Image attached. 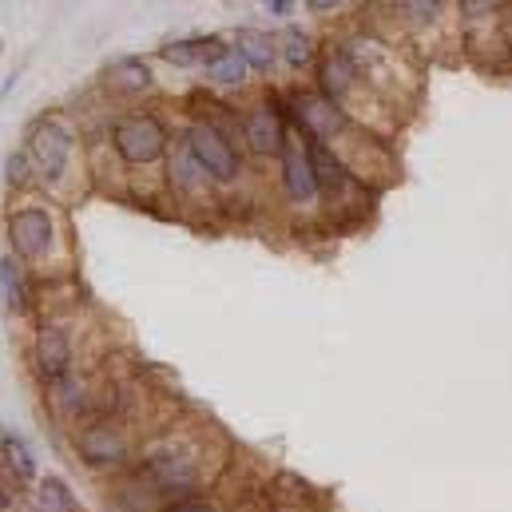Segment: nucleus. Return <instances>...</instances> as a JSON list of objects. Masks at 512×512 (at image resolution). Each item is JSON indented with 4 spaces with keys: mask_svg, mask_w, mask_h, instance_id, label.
Instances as JSON below:
<instances>
[{
    "mask_svg": "<svg viewBox=\"0 0 512 512\" xmlns=\"http://www.w3.org/2000/svg\"><path fill=\"white\" fill-rule=\"evenodd\" d=\"M227 457L231 449L223 437H203L191 425H171L139 445L135 465L155 481V489L167 501H175V497L211 493V485L227 469Z\"/></svg>",
    "mask_w": 512,
    "mask_h": 512,
    "instance_id": "1",
    "label": "nucleus"
},
{
    "mask_svg": "<svg viewBox=\"0 0 512 512\" xmlns=\"http://www.w3.org/2000/svg\"><path fill=\"white\" fill-rule=\"evenodd\" d=\"M68 445H72V457L80 461V469H88L92 477H104V481L135 465V453H139L128 421L100 417V413L80 421L68 433Z\"/></svg>",
    "mask_w": 512,
    "mask_h": 512,
    "instance_id": "2",
    "label": "nucleus"
},
{
    "mask_svg": "<svg viewBox=\"0 0 512 512\" xmlns=\"http://www.w3.org/2000/svg\"><path fill=\"white\" fill-rule=\"evenodd\" d=\"M290 120L294 128L302 131L306 143H334L342 139L350 120H346V108H338L330 96H322L318 88H298L290 92Z\"/></svg>",
    "mask_w": 512,
    "mask_h": 512,
    "instance_id": "3",
    "label": "nucleus"
},
{
    "mask_svg": "<svg viewBox=\"0 0 512 512\" xmlns=\"http://www.w3.org/2000/svg\"><path fill=\"white\" fill-rule=\"evenodd\" d=\"M28 370L40 385L56 382V378L76 370V342H72V330L64 322H40L32 330V338H28Z\"/></svg>",
    "mask_w": 512,
    "mask_h": 512,
    "instance_id": "4",
    "label": "nucleus"
},
{
    "mask_svg": "<svg viewBox=\"0 0 512 512\" xmlns=\"http://www.w3.org/2000/svg\"><path fill=\"white\" fill-rule=\"evenodd\" d=\"M40 397H44V413H48V421L56 425V429H76L80 421H88L92 413H96V389L92 382L80 374V370H72V374H64V378H56V382H44L40 385Z\"/></svg>",
    "mask_w": 512,
    "mask_h": 512,
    "instance_id": "5",
    "label": "nucleus"
},
{
    "mask_svg": "<svg viewBox=\"0 0 512 512\" xmlns=\"http://www.w3.org/2000/svg\"><path fill=\"white\" fill-rule=\"evenodd\" d=\"M187 151L195 155V163L211 175V183L227 187V183H239L243 175V155L239 147L231 143V135L215 124H191L187 128Z\"/></svg>",
    "mask_w": 512,
    "mask_h": 512,
    "instance_id": "6",
    "label": "nucleus"
},
{
    "mask_svg": "<svg viewBox=\"0 0 512 512\" xmlns=\"http://www.w3.org/2000/svg\"><path fill=\"white\" fill-rule=\"evenodd\" d=\"M8 247H12V255L20 258V262H28V266L48 262L52 251H56V219H52V211H44L36 203L16 207L8 215Z\"/></svg>",
    "mask_w": 512,
    "mask_h": 512,
    "instance_id": "7",
    "label": "nucleus"
},
{
    "mask_svg": "<svg viewBox=\"0 0 512 512\" xmlns=\"http://www.w3.org/2000/svg\"><path fill=\"white\" fill-rule=\"evenodd\" d=\"M112 139H116V151H120V159L128 167H147V163L163 159V151H167V128L151 112L124 116L112 131Z\"/></svg>",
    "mask_w": 512,
    "mask_h": 512,
    "instance_id": "8",
    "label": "nucleus"
},
{
    "mask_svg": "<svg viewBox=\"0 0 512 512\" xmlns=\"http://www.w3.org/2000/svg\"><path fill=\"white\" fill-rule=\"evenodd\" d=\"M278 187H282V199L290 207H314L322 199V187H318V175H314V159H310V147L302 139H290L286 151L278 155Z\"/></svg>",
    "mask_w": 512,
    "mask_h": 512,
    "instance_id": "9",
    "label": "nucleus"
},
{
    "mask_svg": "<svg viewBox=\"0 0 512 512\" xmlns=\"http://www.w3.org/2000/svg\"><path fill=\"white\" fill-rule=\"evenodd\" d=\"M28 163H32V175L48 187H56L68 171V155H72V135L60 128V124H40L28 139Z\"/></svg>",
    "mask_w": 512,
    "mask_h": 512,
    "instance_id": "10",
    "label": "nucleus"
},
{
    "mask_svg": "<svg viewBox=\"0 0 512 512\" xmlns=\"http://www.w3.org/2000/svg\"><path fill=\"white\" fill-rule=\"evenodd\" d=\"M104 493H108V509L112 512H159L167 505V497L155 489V481L139 465H128L124 473L108 477Z\"/></svg>",
    "mask_w": 512,
    "mask_h": 512,
    "instance_id": "11",
    "label": "nucleus"
},
{
    "mask_svg": "<svg viewBox=\"0 0 512 512\" xmlns=\"http://www.w3.org/2000/svg\"><path fill=\"white\" fill-rule=\"evenodd\" d=\"M243 139H247V147L255 151L258 159H278L286 151V143H290V131H286L282 112L270 100H262L243 116Z\"/></svg>",
    "mask_w": 512,
    "mask_h": 512,
    "instance_id": "12",
    "label": "nucleus"
},
{
    "mask_svg": "<svg viewBox=\"0 0 512 512\" xmlns=\"http://www.w3.org/2000/svg\"><path fill=\"white\" fill-rule=\"evenodd\" d=\"M318 92L322 96H330L338 108L346 104V100H354V92L358 88H366V80H362V72H358V64L350 60V52L338 44V48H330L322 60H318Z\"/></svg>",
    "mask_w": 512,
    "mask_h": 512,
    "instance_id": "13",
    "label": "nucleus"
},
{
    "mask_svg": "<svg viewBox=\"0 0 512 512\" xmlns=\"http://www.w3.org/2000/svg\"><path fill=\"white\" fill-rule=\"evenodd\" d=\"M385 4H389V16L409 36H433L457 12V0H385Z\"/></svg>",
    "mask_w": 512,
    "mask_h": 512,
    "instance_id": "14",
    "label": "nucleus"
},
{
    "mask_svg": "<svg viewBox=\"0 0 512 512\" xmlns=\"http://www.w3.org/2000/svg\"><path fill=\"white\" fill-rule=\"evenodd\" d=\"M227 48V40H219V36H187V40H171V44H163L159 48V56L167 60V64H175V68H211V60L219 56Z\"/></svg>",
    "mask_w": 512,
    "mask_h": 512,
    "instance_id": "15",
    "label": "nucleus"
},
{
    "mask_svg": "<svg viewBox=\"0 0 512 512\" xmlns=\"http://www.w3.org/2000/svg\"><path fill=\"white\" fill-rule=\"evenodd\" d=\"M0 302L12 318H24L32 314V286H28V274H24V262L16 255L0 258Z\"/></svg>",
    "mask_w": 512,
    "mask_h": 512,
    "instance_id": "16",
    "label": "nucleus"
},
{
    "mask_svg": "<svg viewBox=\"0 0 512 512\" xmlns=\"http://www.w3.org/2000/svg\"><path fill=\"white\" fill-rule=\"evenodd\" d=\"M235 52L251 64V72H274V64L282 60L278 36H270V32H262V28H243V32L235 36Z\"/></svg>",
    "mask_w": 512,
    "mask_h": 512,
    "instance_id": "17",
    "label": "nucleus"
},
{
    "mask_svg": "<svg viewBox=\"0 0 512 512\" xmlns=\"http://www.w3.org/2000/svg\"><path fill=\"white\" fill-rule=\"evenodd\" d=\"M0 461H4L12 473H20L32 489H36V481L44 477V473H40V457H36V449H32L16 429H0Z\"/></svg>",
    "mask_w": 512,
    "mask_h": 512,
    "instance_id": "18",
    "label": "nucleus"
},
{
    "mask_svg": "<svg viewBox=\"0 0 512 512\" xmlns=\"http://www.w3.org/2000/svg\"><path fill=\"white\" fill-rule=\"evenodd\" d=\"M278 52H282V60H286L290 72H310V68L318 64V44H314V36H310L306 28H298V24H290V28L278 36Z\"/></svg>",
    "mask_w": 512,
    "mask_h": 512,
    "instance_id": "19",
    "label": "nucleus"
},
{
    "mask_svg": "<svg viewBox=\"0 0 512 512\" xmlns=\"http://www.w3.org/2000/svg\"><path fill=\"white\" fill-rule=\"evenodd\" d=\"M32 497H36V505H40L44 512H84L80 497H76V489H72L60 473H44V477L36 481Z\"/></svg>",
    "mask_w": 512,
    "mask_h": 512,
    "instance_id": "20",
    "label": "nucleus"
},
{
    "mask_svg": "<svg viewBox=\"0 0 512 512\" xmlns=\"http://www.w3.org/2000/svg\"><path fill=\"white\" fill-rule=\"evenodd\" d=\"M207 80L215 84V88H243L247 80H251V64L235 52V44H227L215 60H211V68H207Z\"/></svg>",
    "mask_w": 512,
    "mask_h": 512,
    "instance_id": "21",
    "label": "nucleus"
},
{
    "mask_svg": "<svg viewBox=\"0 0 512 512\" xmlns=\"http://www.w3.org/2000/svg\"><path fill=\"white\" fill-rule=\"evenodd\" d=\"M171 187H175L179 195H203V191L215 187V183H211V175L195 163V155L183 151V155L171 159Z\"/></svg>",
    "mask_w": 512,
    "mask_h": 512,
    "instance_id": "22",
    "label": "nucleus"
},
{
    "mask_svg": "<svg viewBox=\"0 0 512 512\" xmlns=\"http://www.w3.org/2000/svg\"><path fill=\"white\" fill-rule=\"evenodd\" d=\"M108 76H112V84H116L120 92H143V88H151V68H147L139 56L116 60V64L108 68Z\"/></svg>",
    "mask_w": 512,
    "mask_h": 512,
    "instance_id": "23",
    "label": "nucleus"
},
{
    "mask_svg": "<svg viewBox=\"0 0 512 512\" xmlns=\"http://www.w3.org/2000/svg\"><path fill=\"white\" fill-rule=\"evenodd\" d=\"M32 485L20 477V473H12L4 461H0V512H16L32 493H28Z\"/></svg>",
    "mask_w": 512,
    "mask_h": 512,
    "instance_id": "24",
    "label": "nucleus"
},
{
    "mask_svg": "<svg viewBox=\"0 0 512 512\" xmlns=\"http://www.w3.org/2000/svg\"><path fill=\"white\" fill-rule=\"evenodd\" d=\"M159 512H231L227 505L215 501V493H195V497H175Z\"/></svg>",
    "mask_w": 512,
    "mask_h": 512,
    "instance_id": "25",
    "label": "nucleus"
},
{
    "mask_svg": "<svg viewBox=\"0 0 512 512\" xmlns=\"http://www.w3.org/2000/svg\"><path fill=\"white\" fill-rule=\"evenodd\" d=\"M28 175H32L28 155H24V151L8 155V163H4V183H8V187H24V179H28Z\"/></svg>",
    "mask_w": 512,
    "mask_h": 512,
    "instance_id": "26",
    "label": "nucleus"
},
{
    "mask_svg": "<svg viewBox=\"0 0 512 512\" xmlns=\"http://www.w3.org/2000/svg\"><path fill=\"white\" fill-rule=\"evenodd\" d=\"M350 0H306V8L310 12H318V16H326V12H338V8H346Z\"/></svg>",
    "mask_w": 512,
    "mask_h": 512,
    "instance_id": "27",
    "label": "nucleus"
},
{
    "mask_svg": "<svg viewBox=\"0 0 512 512\" xmlns=\"http://www.w3.org/2000/svg\"><path fill=\"white\" fill-rule=\"evenodd\" d=\"M298 0H266V8L274 12V16H290V8H294Z\"/></svg>",
    "mask_w": 512,
    "mask_h": 512,
    "instance_id": "28",
    "label": "nucleus"
},
{
    "mask_svg": "<svg viewBox=\"0 0 512 512\" xmlns=\"http://www.w3.org/2000/svg\"><path fill=\"white\" fill-rule=\"evenodd\" d=\"M16 512H44V509L36 505V497H28V501H24V505H20V509H16Z\"/></svg>",
    "mask_w": 512,
    "mask_h": 512,
    "instance_id": "29",
    "label": "nucleus"
},
{
    "mask_svg": "<svg viewBox=\"0 0 512 512\" xmlns=\"http://www.w3.org/2000/svg\"><path fill=\"white\" fill-rule=\"evenodd\" d=\"M0 48H4V40H0Z\"/></svg>",
    "mask_w": 512,
    "mask_h": 512,
    "instance_id": "30",
    "label": "nucleus"
}]
</instances>
